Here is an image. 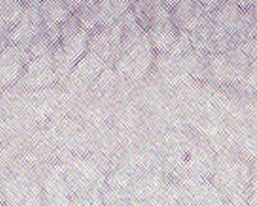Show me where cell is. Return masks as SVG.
<instances>
[{
	"label": "cell",
	"instance_id": "6",
	"mask_svg": "<svg viewBox=\"0 0 257 206\" xmlns=\"http://www.w3.org/2000/svg\"><path fill=\"white\" fill-rule=\"evenodd\" d=\"M39 10H40L44 28L61 26L71 16L70 9L67 8L64 0H41Z\"/></svg>",
	"mask_w": 257,
	"mask_h": 206
},
{
	"label": "cell",
	"instance_id": "4",
	"mask_svg": "<svg viewBox=\"0 0 257 206\" xmlns=\"http://www.w3.org/2000/svg\"><path fill=\"white\" fill-rule=\"evenodd\" d=\"M27 52L24 49L9 45L0 52V84L7 86L18 78L29 63Z\"/></svg>",
	"mask_w": 257,
	"mask_h": 206
},
{
	"label": "cell",
	"instance_id": "7",
	"mask_svg": "<svg viewBox=\"0 0 257 206\" xmlns=\"http://www.w3.org/2000/svg\"><path fill=\"white\" fill-rule=\"evenodd\" d=\"M91 2V0H64V3L67 6V8L70 9V12H77L79 9H81L82 6H86V4Z\"/></svg>",
	"mask_w": 257,
	"mask_h": 206
},
{
	"label": "cell",
	"instance_id": "1",
	"mask_svg": "<svg viewBox=\"0 0 257 206\" xmlns=\"http://www.w3.org/2000/svg\"><path fill=\"white\" fill-rule=\"evenodd\" d=\"M153 62V48L148 36L144 34L139 40L120 52V56L116 62V70L121 74L132 80L142 78Z\"/></svg>",
	"mask_w": 257,
	"mask_h": 206
},
{
	"label": "cell",
	"instance_id": "2",
	"mask_svg": "<svg viewBox=\"0 0 257 206\" xmlns=\"http://www.w3.org/2000/svg\"><path fill=\"white\" fill-rule=\"evenodd\" d=\"M89 34L86 30L80 28L70 38L59 41V45L53 52V66L58 77H67L75 64L88 52Z\"/></svg>",
	"mask_w": 257,
	"mask_h": 206
},
{
	"label": "cell",
	"instance_id": "3",
	"mask_svg": "<svg viewBox=\"0 0 257 206\" xmlns=\"http://www.w3.org/2000/svg\"><path fill=\"white\" fill-rule=\"evenodd\" d=\"M24 72L21 84L26 88H44L56 82L58 76L54 72V66H53V52L30 60L26 64V70H24Z\"/></svg>",
	"mask_w": 257,
	"mask_h": 206
},
{
	"label": "cell",
	"instance_id": "5",
	"mask_svg": "<svg viewBox=\"0 0 257 206\" xmlns=\"http://www.w3.org/2000/svg\"><path fill=\"white\" fill-rule=\"evenodd\" d=\"M105 66V62L94 52H86L85 56L75 64L72 68V77L79 82H89L98 78L100 72H103V68Z\"/></svg>",
	"mask_w": 257,
	"mask_h": 206
}]
</instances>
